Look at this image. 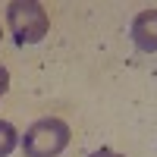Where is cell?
<instances>
[{"label":"cell","mask_w":157,"mask_h":157,"mask_svg":"<svg viewBox=\"0 0 157 157\" xmlns=\"http://www.w3.org/2000/svg\"><path fill=\"white\" fill-rule=\"evenodd\" d=\"M69 145V126L60 116H44L29 126V132L22 138L25 157H57Z\"/></svg>","instance_id":"obj_1"},{"label":"cell","mask_w":157,"mask_h":157,"mask_svg":"<svg viewBox=\"0 0 157 157\" xmlns=\"http://www.w3.org/2000/svg\"><path fill=\"white\" fill-rule=\"evenodd\" d=\"M6 22H10V32H13L19 47L38 44L47 35V25H50L47 22V10L41 3H35V0H16V3H10Z\"/></svg>","instance_id":"obj_2"},{"label":"cell","mask_w":157,"mask_h":157,"mask_svg":"<svg viewBox=\"0 0 157 157\" xmlns=\"http://www.w3.org/2000/svg\"><path fill=\"white\" fill-rule=\"evenodd\" d=\"M132 41H135L138 50H145V54L157 50V10H145V13L135 16V22H132Z\"/></svg>","instance_id":"obj_3"},{"label":"cell","mask_w":157,"mask_h":157,"mask_svg":"<svg viewBox=\"0 0 157 157\" xmlns=\"http://www.w3.org/2000/svg\"><path fill=\"white\" fill-rule=\"evenodd\" d=\"M16 145H19V135H16V129H13V123L0 120V157L13 154V148H16Z\"/></svg>","instance_id":"obj_4"},{"label":"cell","mask_w":157,"mask_h":157,"mask_svg":"<svg viewBox=\"0 0 157 157\" xmlns=\"http://www.w3.org/2000/svg\"><path fill=\"white\" fill-rule=\"evenodd\" d=\"M6 88H10V72H6L3 66H0V98L6 94Z\"/></svg>","instance_id":"obj_5"},{"label":"cell","mask_w":157,"mask_h":157,"mask_svg":"<svg viewBox=\"0 0 157 157\" xmlns=\"http://www.w3.org/2000/svg\"><path fill=\"white\" fill-rule=\"evenodd\" d=\"M91 157H120V154H116V151H110V148H101V151H94Z\"/></svg>","instance_id":"obj_6"}]
</instances>
